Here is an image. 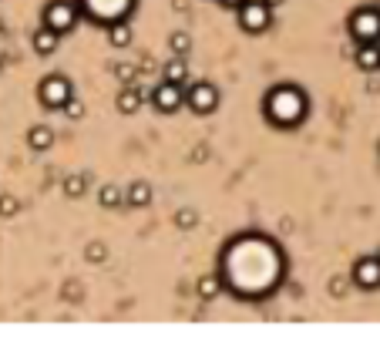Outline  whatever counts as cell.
I'll use <instances>...</instances> for the list:
<instances>
[{
  "label": "cell",
  "mask_w": 380,
  "mask_h": 353,
  "mask_svg": "<svg viewBox=\"0 0 380 353\" xmlns=\"http://www.w3.org/2000/svg\"><path fill=\"white\" fill-rule=\"evenodd\" d=\"M152 104L158 111H165V115H175L178 108L185 104V84H175V81L162 77V84L152 91Z\"/></svg>",
  "instance_id": "cell-7"
},
{
  "label": "cell",
  "mask_w": 380,
  "mask_h": 353,
  "mask_svg": "<svg viewBox=\"0 0 380 353\" xmlns=\"http://www.w3.org/2000/svg\"><path fill=\"white\" fill-rule=\"evenodd\" d=\"M77 14H81V7L71 3V0H51V3L44 7V24L54 27L57 34H68V30L77 24Z\"/></svg>",
  "instance_id": "cell-4"
},
{
  "label": "cell",
  "mask_w": 380,
  "mask_h": 353,
  "mask_svg": "<svg viewBox=\"0 0 380 353\" xmlns=\"http://www.w3.org/2000/svg\"><path fill=\"white\" fill-rule=\"evenodd\" d=\"M185 101L196 115H212L219 108V91L209 81H192V84H185Z\"/></svg>",
  "instance_id": "cell-5"
},
{
  "label": "cell",
  "mask_w": 380,
  "mask_h": 353,
  "mask_svg": "<svg viewBox=\"0 0 380 353\" xmlns=\"http://www.w3.org/2000/svg\"><path fill=\"white\" fill-rule=\"evenodd\" d=\"M0 216H3V219L17 216V199H14V195H0Z\"/></svg>",
  "instance_id": "cell-23"
},
{
  "label": "cell",
  "mask_w": 380,
  "mask_h": 353,
  "mask_svg": "<svg viewBox=\"0 0 380 353\" xmlns=\"http://www.w3.org/2000/svg\"><path fill=\"white\" fill-rule=\"evenodd\" d=\"M162 77H165V81H175V84H185V81H189V64H185V57L175 54V57L162 68Z\"/></svg>",
  "instance_id": "cell-13"
},
{
  "label": "cell",
  "mask_w": 380,
  "mask_h": 353,
  "mask_svg": "<svg viewBox=\"0 0 380 353\" xmlns=\"http://www.w3.org/2000/svg\"><path fill=\"white\" fill-rule=\"evenodd\" d=\"M263 108H266V118H269L276 128H293L306 118L310 101H306V95L300 91V88H293V84H279V88H273V91L266 95Z\"/></svg>",
  "instance_id": "cell-1"
},
{
  "label": "cell",
  "mask_w": 380,
  "mask_h": 353,
  "mask_svg": "<svg viewBox=\"0 0 380 353\" xmlns=\"http://www.w3.org/2000/svg\"><path fill=\"white\" fill-rule=\"evenodd\" d=\"M84 256H88L91 263H104V259H108V246H104V242H88Z\"/></svg>",
  "instance_id": "cell-21"
},
{
  "label": "cell",
  "mask_w": 380,
  "mask_h": 353,
  "mask_svg": "<svg viewBox=\"0 0 380 353\" xmlns=\"http://www.w3.org/2000/svg\"><path fill=\"white\" fill-rule=\"evenodd\" d=\"M57 44H61V34H57L54 27L41 24L37 30H34V54L48 57V54H54V50H57Z\"/></svg>",
  "instance_id": "cell-10"
},
{
  "label": "cell",
  "mask_w": 380,
  "mask_h": 353,
  "mask_svg": "<svg viewBox=\"0 0 380 353\" xmlns=\"http://www.w3.org/2000/svg\"><path fill=\"white\" fill-rule=\"evenodd\" d=\"M0 68H3V57H0Z\"/></svg>",
  "instance_id": "cell-29"
},
{
  "label": "cell",
  "mask_w": 380,
  "mask_h": 353,
  "mask_svg": "<svg viewBox=\"0 0 380 353\" xmlns=\"http://www.w3.org/2000/svg\"><path fill=\"white\" fill-rule=\"evenodd\" d=\"M350 34L357 41H380V7H360L350 17Z\"/></svg>",
  "instance_id": "cell-6"
},
{
  "label": "cell",
  "mask_w": 380,
  "mask_h": 353,
  "mask_svg": "<svg viewBox=\"0 0 380 353\" xmlns=\"http://www.w3.org/2000/svg\"><path fill=\"white\" fill-rule=\"evenodd\" d=\"M108 44L111 48H128L131 44V27H128V21H115V24L108 27Z\"/></svg>",
  "instance_id": "cell-15"
},
{
  "label": "cell",
  "mask_w": 380,
  "mask_h": 353,
  "mask_svg": "<svg viewBox=\"0 0 380 353\" xmlns=\"http://www.w3.org/2000/svg\"><path fill=\"white\" fill-rule=\"evenodd\" d=\"M266 3H269V7H279V3H286V0H266Z\"/></svg>",
  "instance_id": "cell-26"
},
{
  "label": "cell",
  "mask_w": 380,
  "mask_h": 353,
  "mask_svg": "<svg viewBox=\"0 0 380 353\" xmlns=\"http://www.w3.org/2000/svg\"><path fill=\"white\" fill-rule=\"evenodd\" d=\"M115 104H118V111H122V115H135V111L142 108V95H138V88H135V84L122 88V95H118Z\"/></svg>",
  "instance_id": "cell-14"
},
{
  "label": "cell",
  "mask_w": 380,
  "mask_h": 353,
  "mask_svg": "<svg viewBox=\"0 0 380 353\" xmlns=\"http://www.w3.org/2000/svg\"><path fill=\"white\" fill-rule=\"evenodd\" d=\"M236 14H239V27L246 34H263L273 27V7L266 0H243L236 7Z\"/></svg>",
  "instance_id": "cell-2"
},
{
  "label": "cell",
  "mask_w": 380,
  "mask_h": 353,
  "mask_svg": "<svg viewBox=\"0 0 380 353\" xmlns=\"http://www.w3.org/2000/svg\"><path fill=\"white\" fill-rule=\"evenodd\" d=\"M98 202H102L104 209H115V205H122L125 195H122V189H115V185H104L102 192H98Z\"/></svg>",
  "instance_id": "cell-18"
},
{
  "label": "cell",
  "mask_w": 380,
  "mask_h": 353,
  "mask_svg": "<svg viewBox=\"0 0 380 353\" xmlns=\"http://www.w3.org/2000/svg\"><path fill=\"white\" fill-rule=\"evenodd\" d=\"M84 192H88V178L84 175H68L64 178V195H68V199H81Z\"/></svg>",
  "instance_id": "cell-17"
},
{
  "label": "cell",
  "mask_w": 380,
  "mask_h": 353,
  "mask_svg": "<svg viewBox=\"0 0 380 353\" xmlns=\"http://www.w3.org/2000/svg\"><path fill=\"white\" fill-rule=\"evenodd\" d=\"M350 273H354V283L360 289H377L380 286V256H360Z\"/></svg>",
  "instance_id": "cell-8"
},
{
  "label": "cell",
  "mask_w": 380,
  "mask_h": 353,
  "mask_svg": "<svg viewBox=\"0 0 380 353\" xmlns=\"http://www.w3.org/2000/svg\"><path fill=\"white\" fill-rule=\"evenodd\" d=\"M354 61L360 71H377L380 68V41H360Z\"/></svg>",
  "instance_id": "cell-9"
},
{
  "label": "cell",
  "mask_w": 380,
  "mask_h": 353,
  "mask_svg": "<svg viewBox=\"0 0 380 353\" xmlns=\"http://www.w3.org/2000/svg\"><path fill=\"white\" fill-rule=\"evenodd\" d=\"M169 48H172V54H182V57H185L189 48H192V37H189L185 30H175V34L169 37Z\"/></svg>",
  "instance_id": "cell-19"
},
{
  "label": "cell",
  "mask_w": 380,
  "mask_h": 353,
  "mask_svg": "<svg viewBox=\"0 0 380 353\" xmlns=\"http://www.w3.org/2000/svg\"><path fill=\"white\" fill-rule=\"evenodd\" d=\"M219 293H222V279L216 276V273H209V276L199 279V296H202V300H216Z\"/></svg>",
  "instance_id": "cell-16"
},
{
  "label": "cell",
  "mask_w": 380,
  "mask_h": 353,
  "mask_svg": "<svg viewBox=\"0 0 380 353\" xmlns=\"http://www.w3.org/2000/svg\"><path fill=\"white\" fill-rule=\"evenodd\" d=\"M196 222H199V216H196L192 209H178V216H175V226L178 229H192Z\"/></svg>",
  "instance_id": "cell-22"
},
{
  "label": "cell",
  "mask_w": 380,
  "mask_h": 353,
  "mask_svg": "<svg viewBox=\"0 0 380 353\" xmlns=\"http://www.w3.org/2000/svg\"><path fill=\"white\" fill-rule=\"evenodd\" d=\"M377 256H380V252H377Z\"/></svg>",
  "instance_id": "cell-30"
},
{
  "label": "cell",
  "mask_w": 380,
  "mask_h": 353,
  "mask_svg": "<svg viewBox=\"0 0 380 353\" xmlns=\"http://www.w3.org/2000/svg\"><path fill=\"white\" fill-rule=\"evenodd\" d=\"M71 81L61 75H48L44 81H41V88H37V98H41V104L48 108V111H64V104L71 101Z\"/></svg>",
  "instance_id": "cell-3"
},
{
  "label": "cell",
  "mask_w": 380,
  "mask_h": 353,
  "mask_svg": "<svg viewBox=\"0 0 380 353\" xmlns=\"http://www.w3.org/2000/svg\"><path fill=\"white\" fill-rule=\"evenodd\" d=\"M125 202L131 205V209H145V205L152 202V185H149V182H135V185H128Z\"/></svg>",
  "instance_id": "cell-11"
},
{
  "label": "cell",
  "mask_w": 380,
  "mask_h": 353,
  "mask_svg": "<svg viewBox=\"0 0 380 353\" xmlns=\"http://www.w3.org/2000/svg\"><path fill=\"white\" fill-rule=\"evenodd\" d=\"M115 77H118V81H122V84H135V81H138V71H135V64H118V68H115Z\"/></svg>",
  "instance_id": "cell-20"
},
{
  "label": "cell",
  "mask_w": 380,
  "mask_h": 353,
  "mask_svg": "<svg viewBox=\"0 0 380 353\" xmlns=\"http://www.w3.org/2000/svg\"><path fill=\"white\" fill-rule=\"evenodd\" d=\"M219 3H226V7H239L243 0H219Z\"/></svg>",
  "instance_id": "cell-25"
},
{
  "label": "cell",
  "mask_w": 380,
  "mask_h": 353,
  "mask_svg": "<svg viewBox=\"0 0 380 353\" xmlns=\"http://www.w3.org/2000/svg\"><path fill=\"white\" fill-rule=\"evenodd\" d=\"M377 155H380V142H377Z\"/></svg>",
  "instance_id": "cell-28"
},
{
  "label": "cell",
  "mask_w": 380,
  "mask_h": 353,
  "mask_svg": "<svg viewBox=\"0 0 380 353\" xmlns=\"http://www.w3.org/2000/svg\"><path fill=\"white\" fill-rule=\"evenodd\" d=\"M27 145L34 151H48L54 145V131L48 125H34L30 131H27Z\"/></svg>",
  "instance_id": "cell-12"
},
{
  "label": "cell",
  "mask_w": 380,
  "mask_h": 353,
  "mask_svg": "<svg viewBox=\"0 0 380 353\" xmlns=\"http://www.w3.org/2000/svg\"><path fill=\"white\" fill-rule=\"evenodd\" d=\"M64 115H68V118L75 122V118H81V115H84V104H81V101H77L75 95H71V101L64 104Z\"/></svg>",
  "instance_id": "cell-24"
},
{
  "label": "cell",
  "mask_w": 380,
  "mask_h": 353,
  "mask_svg": "<svg viewBox=\"0 0 380 353\" xmlns=\"http://www.w3.org/2000/svg\"><path fill=\"white\" fill-rule=\"evenodd\" d=\"M0 34H3V17H0Z\"/></svg>",
  "instance_id": "cell-27"
}]
</instances>
